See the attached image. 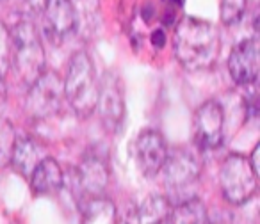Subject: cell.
I'll list each match as a JSON object with an SVG mask.
<instances>
[{
	"mask_svg": "<svg viewBox=\"0 0 260 224\" xmlns=\"http://www.w3.org/2000/svg\"><path fill=\"white\" fill-rule=\"evenodd\" d=\"M43 159H47V152H45V146L40 141L29 137V135H22V137L15 139L9 160L22 176L30 178L32 171L36 169L38 164Z\"/></svg>",
	"mask_w": 260,
	"mask_h": 224,
	"instance_id": "4fadbf2b",
	"label": "cell"
},
{
	"mask_svg": "<svg viewBox=\"0 0 260 224\" xmlns=\"http://www.w3.org/2000/svg\"><path fill=\"white\" fill-rule=\"evenodd\" d=\"M6 110V86L4 80H0V116Z\"/></svg>",
	"mask_w": 260,
	"mask_h": 224,
	"instance_id": "603a6c76",
	"label": "cell"
},
{
	"mask_svg": "<svg viewBox=\"0 0 260 224\" xmlns=\"http://www.w3.org/2000/svg\"><path fill=\"white\" fill-rule=\"evenodd\" d=\"M228 71L239 86H249L258 77V41L256 38L235 45L228 57Z\"/></svg>",
	"mask_w": 260,
	"mask_h": 224,
	"instance_id": "7c38bea8",
	"label": "cell"
},
{
	"mask_svg": "<svg viewBox=\"0 0 260 224\" xmlns=\"http://www.w3.org/2000/svg\"><path fill=\"white\" fill-rule=\"evenodd\" d=\"M118 222V210L116 205L105 196L87 199L84 208L82 224H116Z\"/></svg>",
	"mask_w": 260,
	"mask_h": 224,
	"instance_id": "2e32d148",
	"label": "cell"
},
{
	"mask_svg": "<svg viewBox=\"0 0 260 224\" xmlns=\"http://www.w3.org/2000/svg\"><path fill=\"white\" fill-rule=\"evenodd\" d=\"M62 80L55 71L45 69L36 82L30 86L27 94L25 108L30 116L36 120H45L61 110L62 105Z\"/></svg>",
	"mask_w": 260,
	"mask_h": 224,
	"instance_id": "8992f818",
	"label": "cell"
},
{
	"mask_svg": "<svg viewBox=\"0 0 260 224\" xmlns=\"http://www.w3.org/2000/svg\"><path fill=\"white\" fill-rule=\"evenodd\" d=\"M102 123L109 130H118L125 116V96H123L121 80L116 73L107 71L98 82L96 108Z\"/></svg>",
	"mask_w": 260,
	"mask_h": 224,
	"instance_id": "ba28073f",
	"label": "cell"
},
{
	"mask_svg": "<svg viewBox=\"0 0 260 224\" xmlns=\"http://www.w3.org/2000/svg\"><path fill=\"white\" fill-rule=\"evenodd\" d=\"M168 224H209V213L203 201L189 199L171 208L168 215Z\"/></svg>",
	"mask_w": 260,
	"mask_h": 224,
	"instance_id": "e0dca14e",
	"label": "cell"
},
{
	"mask_svg": "<svg viewBox=\"0 0 260 224\" xmlns=\"http://www.w3.org/2000/svg\"><path fill=\"white\" fill-rule=\"evenodd\" d=\"M9 71V29L0 23V80Z\"/></svg>",
	"mask_w": 260,
	"mask_h": 224,
	"instance_id": "ffe728a7",
	"label": "cell"
},
{
	"mask_svg": "<svg viewBox=\"0 0 260 224\" xmlns=\"http://www.w3.org/2000/svg\"><path fill=\"white\" fill-rule=\"evenodd\" d=\"M109 180H111V173H109L107 159L98 152H87L75 169L77 189L87 199L100 198L107 189Z\"/></svg>",
	"mask_w": 260,
	"mask_h": 224,
	"instance_id": "9c48e42d",
	"label": "cell"
},
{
	"mask_svg": "<svg viewBox=\"0 0 260 224\" xmlns=\"http://www.w3.org/2000/svg\"><path fill=\"white\" fill-rule=\"evenodd\" d=\"M150 41H152V45L155 48H162L164 43H166V34H164V30L157 29L152 32V38H150Z\"/></svg>",
	"mask_w": 260,
	"mask_h": 224,
	"instance_id": "7402d4cb",
	"label": "cell"
},
{
	"mask_svg": "<svg viewBox=\"0 0 260 224\" xmlns=\"http://www.w3.org/2000/svg\"><path fill=\"white\" fill-rule=\"evenodd\" d=\"M77 20L72 0H47L43 8V30L54 45L75 34Z\"/></svg>",
	"mask_w": 260,
	"mask_h": 224,
	"instance_id": "30bf717a",
	"label": "cell"
},
{
	"mask_svg": "<svg viewBox=\"0 0 260 224\" xmlns=\"http://www.w3.org/2000/svg\"><path fill=\"white\" fill-rule=\"evenodd\" d=\"M134 157L145 176H155L162 169L168 157V146L162 134L157 130H143L136 139Z\"/></svg>",
	"mask_w": 260,
	"mask_h": 224,
	"instance_id": "8fae6325",
	"label": "cell"
},
{
	"mask_svg": "<svg viewBox=\"0 0 260 224\" xmlns=\"http://www.w3.org/2000/svg\"><path fill=\"white\" fill-rule=\"evenodd\" d=\"M164 187L168 191V201L175 206L189 199H196L200 176H202V164L192 152L177 148L168 152L166 162L162 166Z\"/></svg>",
	"mask_w": 260,
	"mask_h": 224,
	"instance_id": "277c9868",
	"label": "cell"
},
{
	"mask_svg": "<svg viewBox=\"0 0 260 224\" xmlns=\"http://www.w3.org/2000/svg\"><path fill=\"white\" fill-rule=\"evenodd\" d=\"M219 185L223 198L230 205H242L256 192L258 174L253 171L249 159L232 153L224 159L219 171Z\"/></svg>",
	"mask_w": 260,
	"mask_h": 224,
	"instance_id": "5b68a950",
	"label": "cell"
},
{
	"mask_svg": "<svg viewBox=\"0 0 260 224\" xmlns=\"http://www.w3.org/2000/svg\"><path fill=\"white\" fill-rule=\"evenodd\" d=\"M171 208L173 206L164 196H150L138 208V215L141 224H162L170 215Z\"/></svg>",
	"mask_w": 260,
	"mask_h": 224,
	"instance_id": "ac0fdd59",
	"label": "cell"
},
{
	"mask_svg": "<svg viewBox=\"0 0 260 224\" xmlns=\"http://www.w3.org/2000/svg\"><path fill=\"white\" fill-rule=\"evenodd\" d=\"M43 43L36 27L30 22H20L9 30V69L22 84L32 86L45 71Z\"/></svg>",
	"mask_w": 260,
	"mask_h": 224,
	"instance_id": "7a4b0ae2",
	"label": "cell"
},
{
	"mask_svg": "<svg viewBox=\"0 0 260 224\" xmlns=\"http://www.w3.org/2000/svg\"><path fill=\"white\" fill-rule=\"evenodd\" d=\"M116 224H141L139 220V215H138V208H126V212L121 215V219L118 220Z\"/></svg>",
	"mask_w": 260,
	"mask_h": 224,
	"instance_id": "44dd1931",
	"label": "cell"
},
{
	"mask_svg": "<svg viewBox=\"0 0 260 224\" xmlns=\"http://www.w3.org/2000/svg\"><path fill=\"white\" fill-rule=\"evenodd\" d=\"M221 50L217 29L198 18H184L173 36V52L189 71H202L216 64Z\"/></svg>",
	"mask_w": 260,
	"mask_h": 224,
	"instance_id": "6da1fadb",
	"label": "cell"
},
{
	"mask_svg": "<svg viewBox=\"0 0 260 224\" xmlns=\"http://www.w3.org/2000/svg\"><path fill=\"white\" fill-rule=\"evenodd\" d=\"M248 8V0H221V22L224 25H235L242 20Z\"/></svg>",
	"mask_w": 260,
	"mask_h": 224,
	"instance_id": "d6986e66",
	"label": "cell"
},
{
	"mask_svg": "<svg viewBox=\"0 0 260 224\" xmlns=\"http://www.w3.org/2000/svg\"><path fill=\"white\" fill-rule=\"evenodd\" d=\"M62 91L70 107L80 118H89L94 112L98 98V80L93 61L86 52H75L70 57Z\"/></svg>",
	"mask_w": 260,
	"mask_h": 224,
	"instance_id": "3957f363",
	"label": "cell"
},
{
	"mask_svg": "<svg viewBox=\"0 0 260 224\" xmlns=\"http://www.w3.org/2000/svg\"><path fill=\"white\" fill-rule=\"evenodd\" d=\"M209 224H214V222H210V220H209Z\"/></svg>",
	"mask_w": 260,
	"mask_h": 224,
	"instance_id": "484cf974",
	"label": "cell"
},
{
	"mask_svg": "<svg viewBox=\"0 0 260 224\" xmlns=\"http://www.w3.org/2000/svg\"><path fill=\"white\" fill-rule=\"evenodd\" d=\"M171 2H173V4H177V6H182L185 2V0H171Z\"/></svg>",
	"mask_w": 260,
	"mask_h": 224,
	"instance_id": "cb8c5ba5",
	"label": "cell"
},
{
	"mask_svg": "<svg viewBox=\"0 0 260 224\" xmlns=\"http://www.w3.org/2000/svg\"><path fill=\"white\" fill-rule=\"evenodd\" d=\"M29 180L30 187L36 194H54L64 185V173H62L57 160L47 157L38 164Z\"/></svg>",
	"mask_w": 260,
	"mask_h": 224,
	"instance_id": "5bb4252c",
	"label": "cell"
},
{
	"mask_svg": "<svg viewBox=\"0 0 260 224\" xmlns=\"http://www.w3.org/2000/svg\"><path fill=\"white\" fill-rule=\"evenodd\" d=\"M162 224H168V219H166V220H164V222H162Z\"/></svg>",
	"mask_w": 260,
	"mask_h": 224,
	"instance_id": "d4e9b609",
	"label": "cell"
},
{
	"mask_svg": "<svg viewBox=\"0 0 260 224\" xmlns=\"http://www.w3.org/2000/svg\"><path fill=\"white\" fill-rule=\"evenodd\" d=\"M73 11H75L77 27L75 32L82 36H91L98 29L100 23V4L98 0H72Z\"/></svg>",
	"mask_w": 260,
	"mask_h": 224,
	"instance_id": "9a60e30c",
	"label": "cell"
},
{
	"mask_svg": "<svg viewBox=\"0 0 260 224\" xmlns=\"http://www.w3.org/2000/svg\"><path fill=\"white\" fill-rule=\"evenodd\" d=\"M224 112L219 101L209 100L198 107L192 120L194 142L202 152L217 150L223 144Z\"/></svg>",
	"mask_w": 260,
	"mask_h": 224,
	"instance_id": "52a82bcc",
	"label": "cell"
}]
</instances>
